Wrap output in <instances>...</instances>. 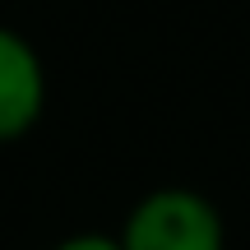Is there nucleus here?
<instances>
[{
	"label": "nucleus",
	"instance_id": "obj_1",
	"mask_svg": "<svg viewBox=\"0 0 250 250\" xmlns=\"http://www.w3.org/2000/svg\"><path fill=\"white\" fill-rule=\"evenodd\" d=\"M121 250H227V218L204 190L158 186L125 213Z\"/></svg>",
	"mask_w": 250,
	"mask_h": 250
},
{
	"label": "nucleus",
	"instance_id": "obj_3",
	"mask_svg": "<svg viewBox=\"0 0 250 250\" xmlns=\"http://www.w3.org/2000/svg\"><path fill=\"white\" fill-rule=\"evenodd\" d=\"M51 250H121V241L107 236V232H74L65 241H56Z\"/></svg>",
	"mask_w": 250,
	"mask_h": 250
},
{
	"label": "nucleus",
	"instance_id": "obj_2",
	"mask_svg": "<svg viewBox=\"0 0 250 250\" xmlns=\"http://www.w3.org/2000/svg\"><path fill=\"white\" fill-rule=\"evenodd\" d=\"M46 65L42 51L19 28L0 23V144H19L37 130L46 111Z\"/></svg>",
	"mask_w": 250,
	"mask_h": 250
}]
</instances>
